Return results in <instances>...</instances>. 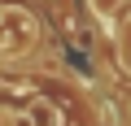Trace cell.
<instances>
[{"label":"cell","instance_id":"1","mask_svg":"<svg viewBox=\"0 0 131 126\" xmlns=\"http://www.w3.org/2000/svg\"><path fill=\"white\" fill-rule=\"evenodd\" d=\"M35 44H39V22L18 5H0V57H22Z\"/></svg>","mask_w":131,"mask_h":126},{"label":"cell","instance_id":"2","mask_svg":"<svg viewBox=\"0 0 131 126\" xmlns=\"http://www.w3.org/2000/svg\"><path fill=\"white\" fill-rule=\"evenodd\" d=\"M22 126H61V109H57V100L35 96V100L26 104V113H22Z\"/></svg>","mask_w":131,"mask_h":126},{"label":"cell","instance_id":"3","mask_svg":"<svg viewBox=\"0 0 131 126\" xmlns=\"http://www.w3.org/2000/svg\"><path fill=\"white\" fill-rule=\"evenodd\" d=\"M88 9H92L96 18H114V13L122 9V0H88Z\"/></svg>","mask_w":131,"mask_h":126}]
</instances>
